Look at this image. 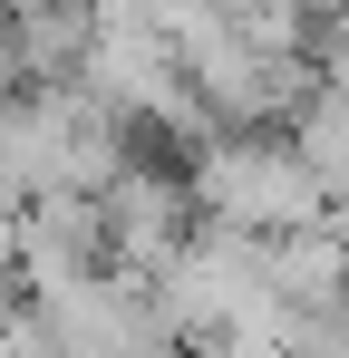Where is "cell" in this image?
I'll list each match as a JSON object with an SVG mask.
<instances>
[{"mask_svg":"<svg viewBox=\"0 0 349 358\" xmlns=\"http://www.w3.org/2000/svg\"><path fill=\"white\" fill-rule=\"evenodd\" d=\"M184 203H204L233 233H301V223H330L340 203L320 194V175L301 165V145H272V136H214L194 155V184Z\"/></svg>","mask_w":349,"mask_h":358,"instance_id":"cell-1","label":"cell"},{"mask_svg":"<svg viewBox=\"0 0 349 358\" xmlns=\"http://www.w3.org/2000/svg\"><path fill=\"white\" fill-rule=\"evenodd\" d=\"M291 145H301V165L320 175V194L349 203V97L310 87V97H301V136H291Z\"/></svg>","mask_w":349,"mask_h":358,"instance_id":"cell-2","label":"cell"}]
</instances>
